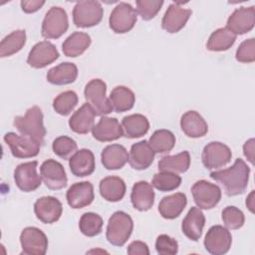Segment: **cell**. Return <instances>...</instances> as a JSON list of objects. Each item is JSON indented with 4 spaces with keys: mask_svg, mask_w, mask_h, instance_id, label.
I'll list each match as a JSON object with an SVG mask.
<instances>
[{
    "mask_svg": "<svg viewBox=\"0 0 255 255\" xmlns=\"http://www.w3.org/2000/svg\"><path fill=\"white\" fill-rule=\"evenodd\" d=\"M78 95L74 91H65L53 101L54 111L61 116H68L78 104Z\"/></svg>",
    "mask_w": 255,
    "mask_h": 255,
    "instance_id": "40",
    "label": "cell"
},
{
    "mask_svg": "<svg viewBox=\"0 0 255 255\" xmlns=\"http://www.w3.org/2000/svg\"><path fill=\"white\" fill-rule=\"evenodd\" d=\"M99 189L104 199L110 202H118L124 198L127 186L123 178L119 176H107L100 181Z\"/></svg>",
    "mask_w": 255,
    "mask_h": 255,
    "instance_id": "30",
    "label": "cell"
},
{
    "mask_svg": "<svg viewBox=\"0 0 255 255\" xmlns=\"http://www.w3.org/2000/svg\"><path fill=\"white\" fill-rule=\"evenodd\" d=\"M159 171H169L174 173H183L190 166V155L187 150H183L175 155H165L158 161Z\"/></svg>",
    "mask_w": 255,
    "mask_h": 255,
    "instance_id": "34",
    "label": "cell"
},
{
    "mask_svg": "<svg viewBox=\"0 0 255 255\" xmlns=\"http://www.w3.org/2000/svg\"><path fill=\"white\" fill-rule=\"evenodd\" d=\"M43 120L44 117L41 109L38 106H33L26 111L24 116L16 117L13 125L21 134L30 136L42 144L46 135Z\"/></svg>",
    "mask_w": 255,
    "mask_h": 255,
    "instance_id": "2",
    "label": "cell"
},
{
    "mask_svg": "<svg viewBox=\"0 0 255 255\" xmlns=\"http://www.w3.org/2000/svg\"><path fill=\"white\" fill-rule=\"evenodd\" d=\"M91 42V36L88 33L76 31L63 42L62 50L65 56L76 58L90 47Z\"/></svg>",
    "mask_w": 255,
    "mask_h": 255,
    "instance_id": "32",
    "label": "cell"
},
{
    "mask_svg": "<svg viewBox=\"0 0 255 255\" xmlns=\"http://www.w3.org/2000/svg\"><path fill=\"white\" fill-rule=\"evenodd\" d=\"M67 202L74 209H81L90 205L94 198V186L90 181H81L72 184L66 194Z\"/></svg>",
    "mask_w": 255,
    "mask_h": 255,
    "instance_id": "19",
    "label": "cell"
},
{
    "mask_svg": "<svg viewBox=\"0 0 255 255\" xmlns=\"http://www.w3.org/2000/svg\"><path fill=\"white\" fill-rule=\"evenodd\" d=\"M235 58L240 63H253L255 61V39L244 40L237 48Z\"/></svg>",
    "mask_w": 255,
    "mask_h": 255,
    "instance_id": "44",
    "label": "cell"
},
{
    "mask_svg": "<svg viewBox=\"0 0 255 255\" xmlns=\"http://www.w3.org/2000/svg\"><path fill=\"white\" fill-rule=\"evenodd\" d=\"M136 15L135 9L130 4L120 2L110 15V28L117 34L128 33L133 28L137 20Z\"/></svg>",
    "mask_w": 255,
    "mask_h": 255,
    "instance_id": "8",
    "label": "cell"
},
{
    "mask_svg": "<svg viewBox=\"0 0 255 255\" xmlns=\"http://www.w3.org/2000/svg\"><path fill=\"white\" fill-rule=\"evenodd\" d=\"M4 141L10 147L11 153L17 158H30L38 155L41 143L27 135H18L9 131L3 137Z\"/></svg>",
    "mask_w": 255,
    "mask_h": 255,
    "instance_id": "9",
    "label": "cell"
},
{
    "mask_svg": "<svg viewBox=\"0 0 255 255\" xmlns=\"http://www.w3.org/2000/svg\"><path fill=\"white\" fill-rule=\"evenodd\" d=\"M205 225V216L199 207H191L181 223L182 233L192 241H198Z\"/></svg>",
    "mask_w": 255,
    "mask_h": 255,
    "instance_id": "24",
    "label": "cell"
},
{
    "mask_svg": "<svg viewBox=\"0 0 255 255\" xmlns=\"http://www.w3.org/2000/svg\"><path fill=\"white\" fill-rule=\"evenodd\" d=\"M243 153L247 159L254 164V138L248 139L243 145Z\"/></svg>",
    "mask_w": 255,
    "mask_h": 255,
    "instance_id": "48",
    "label": "cell"
},
{
    "mask_svg": "<svg viewBox=\"0 0 255 255\" xmlns=\"http://www.w3.org/2000/svg\"><path fill=\"white\" fill-rule=\"evenodd\" d=\"M22 253L27 255H44L48 249V238L39 228L26 227L20 234Z\"/></svg>",
    "mask_w": 255,
    "mask_h": 255,
    "instance_id": "11",
    "label": "cell"
},
{
    "mask_svg": "<svg viewBox=\"0 0 255 255\" xmlns=\"http://www.w3.org/2000/svg\"><path fill=\"white\" fill-rule=\"evenodd\" d=\"M101 161L106 169H121L128 161L127 148L119 143L107 145L101 153Z\"/></svg>",
    "mask_w": 255,
    "mask_h": 255,
    "instance_id": "26",
    "label": "cell"
},
{
    "mask_svg": "<svg viewBox=\"0 0 255 255\" xmlns=\"http://www.w3.org/2000/svg\"><path fill=\"white\" fill-rule=\"evenodd\" d=\"M221 216L225 227L228 229H239L245 222L244 213L236 206H226L222 210Z\"/></svg>",
    "mask_w": 255,
    "mask_h": 255,
    "instance_id": "42",
    "label": "cell"
},
{
    "mask_svg": "<svg viewBox=\"0 0 255 255\" xmlns=\"http://www.w3.org/2000/svg\"><path fill=\"white\" fill-rule=\"evenodd\" d=\"M246 206L248 207V209L254 213V206H255V203H254V190H252L250 192V194L248 195V197L246 198Z\"/></svg>",
    "mask_w": 255,
    "mask_h": 255,
    "instance_id": "49",
    "label": "cell"
},
{
    "mask_svg": "<svg viewBox=\"0 0 255 255\" xmlns=\"http://www.w3.org/2000/svg\"><path fill=\"white\" fill-rule=\"evenodd\" d=\"M36 217L45 224H52L58 221L63 212L61 201L54 196H43L34 203Z\"/></svg>",
    "mask_w": 255,
    "mask_h": 255,
    "instance_id": "18",
    "label": "cell"
},
{
    "mask_svg": "<svg viewBox=\"0 0 255 255\" xmlns=\"http://www.w3.org/2000/svg\"><path fill=\"white\" fill-rule=\"evenodd\" d=\"M235 41L236 35L230 32L227 28H219L209 36L206 48L212 52H222L231 48Z\"/></svg>",
    "mask_w": 255,
    "mask_h": 255,
    "instance_id": "35",
    "label": "cell"
},
{
    "mask_svg": "<svg viewBox=\"0 0 255 255\" xmlns=\"http://www.w3.org/2000/svg\"><path fill=\"white\" fill-rule=\"evenodd\" d=\"M162 5V0H137L135 11L142 20L149 21L156 16Z\"/></svg>",
    "mask_w": 255,
    "mask_h": 255,
    "instance_id": "43",
    "label": "cell"
},
{
    "mask_svg": "<svg viewBox=\"0 0 255 255\" xmlns=\"http://www.w3.org/2000/svg\"><path fill=\"white\" fill-rule=\"evenodd\" d=\"M122 128L125 136L128 138H137L148 131L149 122L143 115L132 114L123 118Z\"/></svg>",
    "mask_w": 255,
    "mask_h": 255,
    "instance_id": "31",
    "label": "cell"
},
{
    "mask_svg": "<svg viewBox=\"0 0 255 255\" xmlns=\"http://www.w3.org/2000/svg\"><path fill=\"white\" fill-rule=\"evenodd\" d=\"M186 204V195L182 192H176L162 197L158 204V212L165 219H174L181 214Z\"/></svg>",
    "mask_w": 255,
    "mask_h": 255,
    "instance_id": "28",
    "label": "cell"
},
{
    "mask_svg": "<svg viewBox=\"0 0 255 255\" xmlns=\"http://www.w3.org/2000/svg\"><path fill=\"white\" fill-rule=\"evenodd\" d=\"M52 149L57 156L63 159H70V157L77 151L78 144L72 137L61 135L54 139Z\"/></svg>",
    "mask_w": 255,
    "mask_h": 255,
    "instance_id": "41",
    "label": "cell"
},
{
    "mask_svg": "<svg viewBox=\"0 0 255 255\" xmlns=\"http://www.w3.org/2000/svg\"><path fill=\"white\" fill-rule=\"evenodd\" d=\"M182 2H173L166 9L162 20L161 27L167 33L173 34L179 32L188 21L192 11L180 6Z\"/></svg>",
    "mask_w": 255,
    "mask_h": 255,
    "instance_id": "17",
    "label": "cell"
},
{
    "mask_svg": "<svg viewBox=\"0 0 255 255\" xmlns=\"http://www.w3.org/2000/svg\"><path fill=\"white\" fill-rule=\"evenodd\" d=\"M59 58V52L54 44L49 41H41L33 46L29 52L27 63L35 69H42L52 64Z\"/></svg>",
    "mask_w": 255,
    "mask_h": 255,
    "instance_id": "16",
    "label": "cell"
},
{
    "mask_svg": "<svg viewBox=\"0 0 255 255\" xmlns=\"http://www.w3.org/2000/svg\"><path fill=\"white\" fill-rule=\"evenodd\" d=\"M133 221L125 211H116L109 218L106 237L109 243L121 247L126 244L131 235Z\"/></svg>",
    "mask_w": 255,
    "mask_h": 255,
    "instance_id": "3",
    "label": "cell"
},
{
    "mask_svg": "<svg viewBox=\"0 0 255 255\" xmlns=\"http://www.w3.org/2000/svg\"><path fill=\"white\" fill-rule=\"evenodd\" d=\"M78 77V68L74 63L63 62L51 68L47 73V81L56 86L72 84Z\"/></svg>",
    "mask_w": 255,
    "mask_h": 255,
    "instance_id": "29",
    "label": "cell"
},
{
    "mask_svg": "<svg viewBox=\"0 0 255 255\" xmlns=\"http://www.w3.org/2000/svg\"><path fill=\"white\" fill-rule=\"evenodd\" d=\"M95 116L93 108L86 103L72 115L69 120V127L76 133L86 134L95 126Z\"/></svg>",
    "mask_w": 255,
    "mask_h": 255,
    "instance_id": "27",
    "label": "cell"
},
{
    "mask_svg": "<svg viewBox=\"0 0 255 255\" xmlns=\"http://www.w3.org/2000/svg\"><path fill=\"white\" fill-rule=\"evenodd\" d=\"M94 138L99 141L107 142L121 138L124 135L122 125L116 118L102 117L101 120L92 128Z\"/></svg>",
    "mask_w": 255,
    "mask_h": 255,
    "instance_id": "20",
    "label": "cell"
},
{
    "mask_svg": "<svg viewBox=\"0 0 255 255\" xmlns=\"http://www.w3.org/2000/svg\"><path fill=\"white\" fill-rule=\"evenodd\" d=\"M154 196L152 185L147 181L140 180L135 182L131 188L130 201L136 210L147 211L153 206Z\"/></svg>",
    "mask_w": 255,
    "mask_h": 255,
    "instance_id": "22",
    "label": "cell"
},
{
    "mask_svg": "<svg viewBox=\"0 0 255 255\" xmlns=\"http://www.w3.org/2000/svg\"><path fill=\"white\" fill-rule=\"evenodd\" d=\"M232 157L229 146L220 141H211L207 143L202 150L201 160L205 168L216 169L226 165Z\"/></svg>",
    "mask_w": 255,
    "mask_h": 255,
    "instance_id": "12",
    "label": "cell"
},
{
    "mask_svg": "<svg viewBox=\"0 0 255 255\" xmlns=\"http://www.w3.org/2000/svg\"><path fill=\"white\" fill-rule=\"evenodd\" d=\"M193 200L200 209H212L221 199V189L218 185L201 179L191 186Z\"/></svg>",
    "mask_w": 255,
    "mask_h": 255,
    "instance_id": "7",
    "label": "cell"
},
{
    "mask_svg": "<svg viewBox=\"0 0 255 255\" xmlns=\"http://www.w3.org/2000/svg\"><path fill=\"white\" fill-rule=\"evenodd\" d=\"M250 167L241 158H237L234 163L226 168L210 172V177L220 183L228 196L242 194L249 182Z\"/></svg>",
    "mask_w": 255,
    "mask_h": 255,
    "instance_id": "1",
    "label": "cell"
},
{
    "mask_svg": "<svg viewBox=\"0 0 255 255\" xmlns=\"http://www.w3.org/2000/svg\"><path fill=\"white\" fill-rule=\"evenodd\" d=\"M21 8L25 13H34L38 11L44 4L43 0H29V1H21Z\"/></svg>",
    "mask_w": 255,
    "mask_h": 255,
    "instance_id": "47",
    "label": "cell"
},
{
    "mask_svg": "<svg viewBox=\"0 0 255 255\" xmlns=\"http://www.w3.org/2000/svg\"><path fill=\"white\" fill-rule=\"evenodd\" d=\"M129 255H149V249L146 243L142 241H132L127 249Z\"/></svg>",
    "mask_w": 255,
    "mask_h": 255,
    "instance_id": "46",
    "label": "cell"
},
{
    "mask_svg": "<svg viewBox=\"0 0 255 255\" xmlns=\"http://www.w3.org/2000/svg\"><path fill=\"white\" fill-rule=\"evenodd\" d=\"M103 218L95 212L84 213L79 221L80 231L88 237L99 235L103 229Z\"/></svg>",
    "mask_w": 255,
    "mask_h": 255,
    "instance_id": "38",
    "label": "cell"
},
{
    "mask_svg": "<svg viewBox=\"0 0 255 255\" xmlns=\"http://www.w3.org/2000/svg\"><path fill=\"white\" fill-rule=\"evenodd\" d=\"M181 184V177L177 173L169 171H159L153 175L151 180L152 187L159 191H171L179 187Z\"/></svg>",
    "mask_w": 255,
    "mask_h": 255,
    "instance_id": "39",
    "label": "cell"
},
{
    "mask_svg": "<svg viewBox=\"0 0 255 255\" xmlns=\"http://www.w3.org/2000/svg\"><path fill=\"white\" fill-rule=\"evenodd\" d=\"M26 43L25 30H15L6 37L0 43V57L5 58L18 53Z\"/></svg>",
    "mask_w": 255,
    "mask_h": 255,
    "instance_id": "36",
    "label": "cell"
},
{
    "mask_svg": "<svg viewBox=\"0 0 255 255\" xmlns=\"http://www.w3.org/2000/svg\"><path fill=\"white\" fill-rule=\"evenodd\" d=\"M155 250L160 255H175L178 252V243L174 238L160 234L155 240Z\"/></svg>",
    "mask_w": 255,
    "mask_h": 255,
    "instance_id": "45",
    "label": "cell"
},
{
    "mask_svg": "<svg viewBox=\"0 0 255 255\" xmlns=\"http://www.w3.org/2000/svg\"><path fill=\"white\" fill-rule=\"evenodd\" d=\"M69 28L67 12L59 6L51 7L42 22L41 34L45 39H58L64 35Z\"/></svg>",
    "mask_w": 255,
    "mask_h": 255,
    "instance_id": "6",
    "label": "cell"
},
{
    "mask_svg": "<svg viewBox=\"0 0 255 255\" xmlns=\"http://www.w3.org/2000/svg\"><path fill=\"white\" fill-rule=\"evenodd\" d=\"M180 128L188 137L204 136L208 131V125L203 117L196 111H188L181 116Z\"/></svg>",
    "mask_w": 255,
    "mask_h": 255,
    "instance_id": "25",
    "label": "cell"
},
{
    "mask_svg": "<svg viewBox=\"0 0 255 255\" xmlns=\"http://www.w3.org/2000/svg\"><path fill=\"white\" fill-rule=\"evenodd\" d=\"M255 24L254 6L235 9L228 17L226 27L234 35H243L250 32Z\"/></svg>",
    "mask_w": 255,
    "mask_h": 255,
    "instance_id": "15",
    "label": "cell"
},
{
    "mask_svg": "<svg viewBox=\"0 0 255 255\" xmlns=\"http://www.w3.org/2000/svg\"><path fill=\"white\" fill-rule=\"evenodd\" d=\"M154 159V151L150 148L148 141L143 139L131 145L128 153V163L136 170H143L150 166Z\"/></svg>",
    "mask_w": 255,
    "mask_h": 255,
    "instance_id": "23",
    "label": "cell"
},
{
    "mask_svg": "<svg viewBox=\"0 0 255 255\" xmlns=\"http://www.w3.org/2000/svg\"><path fill=\"white\" fill-rule=\"evenodd\" d=\"M232 236L226 227L221 225L211 226L204 238L205 250L212 255H223L231 247Z\"/></svg>",
    "mask_w": 255,
    "mask_h": 255,
    "instance_id": "10",
    "label": "cell"
},
{
    "mask_svg": "<svg viewBox=\"0 0 255 255\" xmlns=\"http://www.w3.org/2000/svg\"><path fill=\"white\" fill-rule=\"evenodd\" d=\"M40 175L45 185L52 190H59L67 186L68 178L64 166L55 159L45 160L40 167Z\"/></svg>",
    "mask_w": 255,
    "mask_h": 255,
    "instance_id": "14",
    "label": "cell"
},
{
    "mask_svg": "<svg viewBox=\"0 0 255 255\" xmlns=\"http://www.w3.org/2000/svg\"><path fill=\"white\" fill-rule=\"evenodd\" d=\"M103 14L104 9L99 1H79L73 9V22L80 28L94 27L102 21Z\"/></svg>",
    "mask_w": 255,
    "mask_h": 255,
    "instance_id": "5",
    "label": "cell"
},
{
    "mask_svg": "<svg viewBox=\"0 0 255 255\" xmlns=\"http://www.w3.org/2000/svg\"><path fill=\"white\" fill-rule=\"evenodd\" d=\"M71 172L78 177L91 175L96 168L95 155L92 150L82 148L77 150L69 159Z\"/></svg>",
    "mask_w": 255,
    "mask_h": 255,
    "instance_id": "21",
    "label": "cell"
},
{
    "mask_svg": "<svg viewBox=\"0 0 255 255\" xmlns=\"http://www.w3.org/2000/svg\"><path fill=\"white\" fill-rule=\"evenodd\" d=\"M37 165L38 162L36 160L17 165L14 170V180L20 190L31 192L40 187L42 178L37 173Z\"/></svg>",
    "mask_w": 255,
    "mask_h": 255,
    "instance_id": "13",
    "label": "cell"
},
{
    "mask_svg": "<svg viewBox=\"0 0 255 255\" xmlns=\"http://www.w3.org/2000/svg\"><path fill=\"white\" fill-rule=\"evenodd\" d=\"M109 100L115 112L124 113L133 108L135 96L128 87L118 86L112 90Z\"/></svg>",
    "mask_w": 255,
    "mask_h": 255,
    "instance_id": "33",
    "label": "cell"
},
{
    "mask_svg": "<svg viewBox=\"0 0 255 255\" xmlns=\"http://www.w3.org/2000/svg\"><path fill=\"white\" fill-rule=\"evenodd\" d=\"M148 144L154 153H167L175 144V136L168 129H157L149 137Z\"/></svg>",
    "mask_w": 255,
    "mask_h": 255,
    "instance_id": "37",
    "label": "cell"
},
{
    "mask_svg": "<svg viewBox=\"0 0 255 255\" xmlns=\"http://www.w3.org/2000/svg\"><path fill=\"white\" fill-rule=\"evenodd\" d=\"M106 94L107 85L101 79H93L85 87V99L93 108L96 116L103 117L114 111Z\"/></svg>",
    "mask_w": 255,
    "mask_h": 255,
    "instance_id": "4",
    "label": "cell"
}]
</instances>
